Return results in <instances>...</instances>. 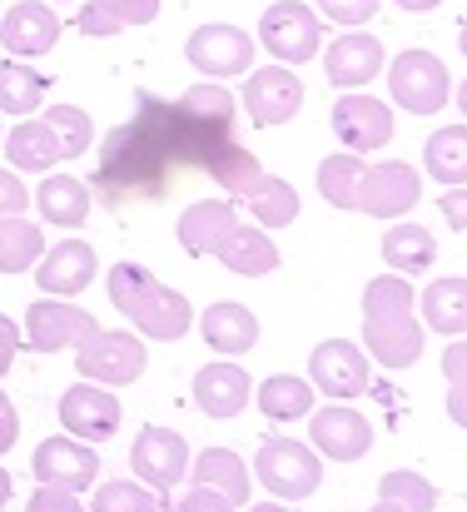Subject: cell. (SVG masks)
<instances>
[{
    "label": "cell",
    "mask_w": 467,
    "mask_h": 512,
    "mask_svg": "<svg viewBox=\"0 0 467 512\" xmlns=\"http://www.w3.org/2000/svg\"><path fill=\"white\" fill-rule=\"evenodd\" d=\"M30 468H35V483H40V488L90 493V488L100 483V453H95V443H80V438H70V433L45 438V443L35 448Z\"/></svg>",
    "instance_id": "cell-9"
},
{
    "label": "cell",
    "mask_w": 467,
    "mask_h": 512,
    "mask_svg": "<svg viewBox=\"0 0 467 512\" xmlns=\"http://www.w3.org/2000/svg\"><path fill=\"white\" fill-rule=\"evenodd\" d=\"M15 438H20V413H15V403L0 393V453H10Z\"/></svg>",
    "instance_id": "cell-49"
},
{
    "label": "cell",
    "mask_w": 467,
    "mask_h": 512,
    "mask_svg": "<svg viewBox=\"0 0 467 512\" xmlns=\"http://www.w3.org/2000/svg\"><path fill=\"white\" fill-rule=\"evenodd\" d=\"M25 204H30V189L20 184V174L0 170V219L5 214H25Z\"/></svg>",
    "instance_id": "cell-44"
},
{
    "label": "cell",
    "mask_w": 467,
    "mask_h": 512,
    "mask_svg": "<svg viewBox=\"0 0 467 512\" xmlns=\"http://www.w3.org/2000/svg\"><path fill=\"white\" fill-rule=\"evenodd\" d=\"M234 95L224 85H194L179 100H159L150 90H135V120L155 135L169 165L209 170L234 145Z\"/></svg>",
    "instance_id": "cell-1"
},
{
    "label": "cell",
    "mask_w": 467,
    "mask_h": 512,
    "mask_svg": "<svg viewBox=\"0 0 467 512\" xmlns=\"http://www.w3.org/2000/svg\"><path fill=\"white\" fill-rule=\"evenodd\" d=\"M433 259H438V244H433V234H428L423 224H393V229L383 234V264H388L393 274L413 279V274H423Z\"/></svg>",
    "instance_id": "cell-31"
},
{
    "label": "cell",
    "mask_w": 467,
    "mask_h": 512,
    "mask_svg": "<svg viewBox=\"0 0 467 512\" xmlns=\"http://www.w3.org/2000/svg\"><path fill=\"white\" fill-rule=\"evenodd\" d=\"M179 512H234V503L224 498V493H214V488H189L184 493V503H179Z\"/></svg>",
    "instance_id": "cell-45"
},
{
    "label": "cell",
    "mask_w": 467,
    "mask_h": 512,
    "mask_svg": "<svg viewBox=\"0 0 467 512\" xmlns=\"http://www.w3.org/2000/svg\"><path fill=\"white\" fill-rule=\"evenodd\" d=\"M438 209H443V219H448L453 229H467V184L443 189V194H438Z\"/></svg>",
    "instance_id": "cell-46"
},
{
    "label": "cell",
    "mask_w": 467,
    "mask_h": 512,
    "mask_svg": "<svg viewBox=\"0 0 467 512\" xmlns=\"http://www.w3.org/2000/svg\"><path fill=\"white\" fill-rule=\"evenodd\" d=\"M249 512H294V508H289V503H254Z\"/></svg>",
    "instance_id": "cell-53"
},
{
    "label": "cell",
    "mask_w": 467,
    "mask_h": 512,
    "mask_svg": "<svg viewBox=\"0 0 467 512\" xmlns=\"http://www.w3.org/2000/svg\"><path fill=\"white\" fill-rule=\"evenodd\" d=\"M45 125L55 130L65 160H80V155L95 145V125H90V115H85L80 105H45Z\"/></svg>",
    "instance_id": "cell-40"
},
{
    "label": "cell",
    "mask_w": 467,
    "mask_h": 512,
    "mask_svg": "<svg viewBox=\"0 0 467 512\" xmlns=\"http://www.w3.org/2000/svg\"><path fill=\"white\" fill-rule=\"evenodd\" d=\"M259 408H264V418H274V423H294V418L313 413V383H304L299 373H274V378H264V388H259Z\"/></svg>",
    "instance_id": "cell-35"
},
{
    "label": "cell",
    "mask_w": 467,
    "mask_h": 512,
    "mask_svg": "<svg viewBox=\"0 0 467 512\" xmlns=\"http://www.w3.org/2000/svg\"><path fill=\"white\" fill-rule=\"evenodd\" d=\"M448 418L467 428V383H448Z\"/></svg>",
    "instance_id": "cell-50"
},
{
    "label": "cell",
    "mask_w": 467,
    "mask_h": 512,
    "mask_svg": "<svg viewBox=\"0 0 467 512\" xmlns=\"http://www.w3.org/2000/svg\"><path fill=\"white\" fill-rule=\"evenodd\" d=\"M254 125H284L304 110V80L294 75V65H264V70H249L244 80V100H239Z\"/></svg>",
    "instance_id": "cell-17"
},
{
    "label": "cell",
    "mask_w": 467,
    "mask_h": 512,
    "mask_svg": "<svg viewBox=\"0 0 467 512\" xmlns=\"http://www.w3.org/2000/svg\"><path fill=\"white\" fill-rule=\"evenodd\" d=\"M333 135H338L343 150L373 155L393 140V105H383L373 95H358V90H343V100L333 105Z\"/></svg>",
    "instance_id": "cell-13"
},
{
    "label": "cell",
    "mask_w": 467,
    "mask_h": 512,
    "mask_svg": "<svg viewBox=\"0 0 467 512\" xmlns=\"http://www.w3.org/2000/svg\"><path fill=\"white\" fill-rule=\"evenodd\" d=\"M35 204H40V219H45V224L75 229V224H85V214H90V184L75 179V174H45L40 189H35Z\"/></svg>",
    "instance_id": "cell-27"
},
{
    "label": "cell",
    "mask_w": 467,
    "mask_h": 512,
    "mask_svg": "<svg viewBox=\"0 0 467 512\" xmlns=\"http://www.w3.org/2000/svg\"><path fill=\"white\" fill-rule=\"evenodd\" d=\"M95 269H100V259L85 239H60L55 249H45L35 259V284L50 299H75L95 284Z\"/></svg>",
    "instance_id": "cell-19"
},
{
    "label": "cell",
    "mask_w": 467,
    "mask_h": 512,
    "mask_svg": "<svg viewBox=\"0 0 467 512\" xmlns=\"http://www.w3.org/2000/svg\"><path fill=\"white\" fill-rule=\"evenodd\" d=\"M184 55H189V65H194L199 75H209V80H234V75H249V65H254V35H244L239 25L214 20V25H199V30L189 35Z\"/></svg>",
    "instance_id": "cell-10"
},
{
    "label": "cell",
    "mask_w": 467,
    "mask_h": 512,
    "mask_svg": "<svg viewBox=\"0 0 467 512\" xmlns=\"http://www.w3.org/2000/svg\"><path fill=\"white\" fill-rule=\"evenodd\" d=\"M239 224L234 214V199H199L179 214V244L194 254V259H214V249L224 244V234Z\"/></svg>",
    "instance_id": "cell-23"
},
{
    "label": "cell",
    "mask_w": 467,
    "mask_h": 512,
    "mask_svg": "<svg viewBox=\"0 0 467 512\" xmlns=\"http://www.w3.org/2000/svg\"><path fill=\"white\" fill-rule=\"evenodd\" d=\"M309 448L328 463H358L368 448H373V423L348 408V403H328L318 408L309 423Z\"/></svg>",
    "instance_id": "cell-14"
},
{
    "label": "cell",
    "mask_w": 467,
    "mask_h": 512,
    "mask_svg": "<svg viewBox=\"0 0 467 512\" xmlns=\"http://www.w3.org/2000/svg\"><path fill=\"white\" fill-rule=\"evenodd\" d=\"M55 40H60V15L45 0H20L0 15V45L15 60H35V55L55 50Z\"/></svg>",
    "instance_id": "cell-20"
},
{
    "label": "cell",
    "mask_w": 467,
    "mask_h": 512,
    "mask_svg": "<svg viewBox=\"0 0 467 512\" xmlns=\"http://www.w3.org/2000/svg\"><path fill=\"white\" fill-rule=\"evenodd\" d=\"M254 398V378L234 358H214L194 373V403L209 418H239Z\"/></svg>",
    "instance_id": "cell-21"
},
{
    "label": "cell",
    "mask_w": 467,
    "mask_h": 512,
    "mask_svg": "<svg viewBox=\"0 0 467 512\" xmlns=\"http://www.w3.org/2000/svg\"><path fill=\"white\" fill-rule=\"evenodd\" d=\"M25 512H85L80 493H65V488H35Z\"/></svg>",
    "instance_id": "cell-43"
},
{
    "label": "cell",
    "mask_w": 467,
    "mask_h": 512,
    "mask_svg": "<svg viewBox=\"0 0 467 512\" xmlns=\"http://www.w3.org/2000/svg\"><path fill=\"white\" fill-rule=\"evenodd\" d=\"M155 15H159V0H85L75 25H80V35L100 40V35H120L130 25H150Z\"/></svg>",
    "instance_id": "cell-28"
},
{
    "label": "cell",
    "mask_w": 467,
    "mask_h": 512,
    "mask_svg": "<svg viewBox=\"0 0 467 512\" xmlns=\"http://www.w3.org/2000/svg\"><path fill=\"white\" fill-rule=\"evenodd\" d=\"M164 179H169V155L155 135L130 120V125H115L105 135V150H100V165H95V189L110 209L120 204H135V199H159L164 194Z\"/></svg>",
    "instance_id": "cell-2"
},
{
    "label": "cell",
    "mask_w": 467,
    "mask_h": 512,
    "mask_svg": "<svg viewBox=\"0 0 467 512\" xmlns=\"http://www.w3.org/2000/svg\"><path fill=\"white\" fill-rule=\"evenodd\" d=\"M20 343H25V339H20V324L0 314V378L10 373V363H15V353H20Z\"/></svg>",
    "instance_id": "cell-47"
},
{
    "label": "cell",
    "mask_w": 467,
    "mask_h": 512,
    "mask_svg": "<svg viewBox=\"0 0 467 512\" xmlns=\"http://www.w3.org/2000/svg\"><path fill=\"white\" fill-rule=\"evenodd\" d=\"M313 5H318V15L333 20V25H363V20L378 10V0H313Z\"/></svg>",
    "instance_id": "cell-42"
},
{
    "label": "cell",
    "mask_w": 467,
    "mask_h": 512,
    "mask_svg": "<svg viewBox=\"0 0 467 512\" xmlns=\"http://www.w3.org/2000/svg\"><path fill=\"white\" fill-rule=\"evenodd\" d=\"M0 145L10 155V170L20 174H50L65 160V150H60V140L45 120H20L10 135H0Z\"/></svg>",
    "instance_id": "cell-26"
},
{
    "label": "cell",
    "mask_w": 467,
    "mask_h": 512,
    "mask_svg": "<svg viewBox=\"0 0 467 512\" xmlns=\"http://www.w3.org/2000/svg\"><path fill=\"white\" fill-rule=\"evenodd\" d=\"M388 90H393V105H403L413 115H438L453 95V80L433 50H403L388 65Z\"/></svg>",
    "instance_id": "cell-8"
},
{
    "label": "cell",
    "mask_w": 467,
    "mask_h": 512,
    "mask_svg": "<svg viewBox=\"0 0 467 512\" xmlns=\"http://www.w3.org/2000/svg\"><path fill=\"white\" fill-rule=\"evenodd\" d=\"M443 378H448V383H467V334H458V343H448V353H443Z\"/></svg>",
    "instance_id": "cell-48"
},
{
    "label": "cell",
    "mask_w": 467,
    "mask_h": 512,
    "mask_svg": "<svg viewBox=\"0 0 467 512\" xmlns=\"http://www.w3.org/2000/svg\"><path fill=\"white\" fill-rule=\"evenodd\" d=\"M120 398L115 388H100V383H75L60 393V423L70 438L80 443H110L120 433Z\"/></svg>",
    "instance_id": "cell-12"
},
{
    "label": "cell",
    "mask_w": 467,
    "mask_h": 512,
    "mask_svg": "<svg viewBox=\"0 0 467 512\" xmlns=\"http://www.w3.org/2000/svg\"><path fill=\"white\" fill-rule=\"evenodd\" d=\"M368 512H398V508L393 503H378V508H368Z\"/></svg>",
    "instance_id": "cell-56"
},
{
    "label": "cell",
    "mask_w": 467,
    "mask_h": 512,
    "mask_svg": "<svg viewBox=\"0 0 467 512\" xmlns=\"http://www.w3.org/2000/svg\"><path fill=\"white\" fill-rule=\"evenodd\" d=\"M40 254H45L40 224H30L25 214H5L0 219V274H25L35 269Z\"/></svg>",
    "instance_id": "cell-33"
},
{
    "label": "cell",
    "mask_w": 467,
    "mask_h": 512,
    "mask_svg": "<svg viewBox=\"0 0 467 512\" xmlns=\"http://www.w3.org/2000/svg\"><path fill=\"white\" fill-rule=\"evenodd\" d=\"M189 473H194L199 488L224 493L234 508L249 503V468H244V458L234 448H204L199 458H189Z\"/></svg>",
    "instance_id": "cell-29"
},
{
    "label": "cell",
    "mask_w": 467,
    "mask_h": 512,
    "mask_svg": "<svg viewBox=\"0 0 467 512\" xmlns=\"http://www.w3.org/2000/svg\"><path fill=\"white\" fill-rule=\"evenodd\" d=\"M150 363V348L135 329H95L90 339L75 348V368L85 383H100V388H125L145 373Z\"/></svg>",
    "instance_id": "cell-5"
},
{
    "label": "cell",
    "mask_w": 467,
    "mask_h": 512,
    "mask_svg": "<svg viewBox=\"0 0 467 512\" xmlns=\"http://www.w3.org/2000/svg\"><path fill=\"white\" fill-rule=\"evenodd\" d=\"M214 259H219L224 269L244 274V279H264V274L279 269V249H274V239H269L264 229H254V224H234V229L224 234V244L214 249Z\"/></svg>",
    "instance_id": "cell-25"
},
{
    "label": "cell",
    "mask_w": 467,
    "mask_h": 512,
    "mask_svg": "<svg viewBox=\"0 0 467 512\" xmlns=\"http://www.w3.org/2000/svg\"><path fill=\"white\" fill-rule=\"evenodd\" d=\"M244 204H249V214H254L264 229H284V224L299 219V194H294V184L279 179V174H264V179L244 194Z\"/></svg>",
    "instance_id": "cell-34"
},
{
    "label": "cell",
    "mask_w": 467,
    "mask_h": 512,
    "mask_svg": "<svg viewBox=\"0 0 467 512\" xmlns=\"http://www.w3.org/2000/svg\"><path fill=\"white\" fill-rule=\"evenodd\" d=\"M423 165L428 174L438 179V184H467V125H443L433 140H428V150H423Z\"/></svg>",
    "instance_id": "cell-37"
},
{
    "label": "cell",
    "mask_w": 467,
    "mask_h": 512,
    "mask_svg": "<svg viewBox=\"0 0 467 512\" xmlns=\"http://www.w3.org/2000/svg\"><path fill=\"white\" fill-rule=\"evenodd\" d=\"M130 468L140 473V483L150 488V493H169V488H179L184 483V468H189V443L174 433V428H140V438H135V448H130Z\"/></svg>",
    "instance_id": "cell-16"
},
{
    "label": "cell",
    "mask_w": 467,
    "mask_h": 512,
    "mask_svg": "<svg viewBox=\"0 0 467 512\" xmlns=\"http://www.w3.org/2000/svg\"><path fill=\"white\" fill-rule=\"evenodd\" d=\"M159 493H150L145 483H130V478H110L95 488V503L90 512H159Z\"/></svg>",
    "instance_id": "cell-41"
},
{
    "label": "cell",
    "mask_w": 467,
    "mask_h": 512,
    "mask_svg": "<svg viewBox=\"0 0 467 512\" xmlns=\"http://www.w3.org/2000/svg\"><path fill=\"white\" fill-rule=\"evenodd\" d=\"M363 343L383 368H413L423 358L418 294L403 274H378L363 289Z\"/></svg>",
    "instance_id": "cell-3"
},
{
    "label": "cell",
    "mask_w": 467,
    "mask_h": 512,
    "mask_svg": "<svg viewBox=\"0 0 467 512\" xmlns=\"http://www.w3.org/2000/svg\"><path fill=\"white\" fill-rule=\"evenodd\" d=\"M254 478L279 503H304L323 483V463H318V453L309 443H299V438H269L259 448V458H254Z\"/></svg>",
    "instance_id": "cell-6"
},
{
    "label": "cell",
    "mask_w": 467,
    "mask_h": 512,
    "mask_svg": "<svg viewBox=\"0 0 467 512\" xmlns=\"http://www.w3.org/2000/svg\"><path fill=\"white\" fill-rule=\"evenodd\" d=\"M458 110H463V120H467V80H463V90H458Z\"/></svg>",
    "instance_id": "cell-54"
},
{
    "label": "cell",
    "mask_w": 467,
    "mask_h": 512,
    "mask_svg": "<svg viewBox=\"0 0 467 512\" xmlns=\"http://www.w3.org/2000/svg\"><path fill=\"white\" fill-rule=\"evenodd\" d=\"M423 199V179L413 165L403 160H383V165H368L363 184H358V209L373 214V219H403L413 204Z\"/></svg>",
    "instance_id": "cell-18"
},
{
    "label": "cell",
    "mask_w": 467,
    "mask_h": 512,
    "mask_svg": "<svg viewBox=\"0 0 467 512\" xmlns=\"http://www.w3.org/2000/svg\"><path fill=\"white\" fill-rule=\"evenodd\" d=\"M398 5H403V10H413V15H423V10H438L443 0H398Z\"/></svg>",
    "instance_id": "cell-51"
},
{
    "label": "cell",
    "mask_w": 467,
    "mask_h": 512,
    "mask_svg": "<svg viewBox=\"0 0 467 512\" xmlns=\"http://www.w3.org/2000/svg\"><path fill=\"white\" fill-rule=\"evenodd\" d=\"M423 324L443 339L467 334V279H433L423 289Z\"/></svg>",
    "instance_id": "cell-30"
},
{
    "label": "cell",
    "mask_w": 467,
    "mask_h": 512,
    "mask_svg": "<svg viewBox=\"0 0 467 512\" xmlns=\"http://www.w3.org/2000/svg\"><path fill=\"white\" fill-rule=\"evenodd\" d=\"M105 284H110V304L135 324V334H140V339L169 343V339H184V334H189V324H194L189 299H184L179 289L159 284L145 264L125 259V264H115V269H110V279H105Z\"/></svg>",
    "instance_id": "cell-4"
},
{
    "label": "cell",
    "mask_w": 467,
    "mask_h": 512,
    "mask_svg": "<svg viewBox=\"0 0 467 512\" xmlns=\"http://www.w3.org/2000/svg\"><path fill=\"white\" fill-rule=\"evenodd\" d=\"M323 70L338 90H363L368 80L383 75V40L368 35V30H343L328 55H323Z\"/></svg>",
    "instance_id": "cell-22"
},
{
    "label": "cell",
    "mask_w": 467,
    "mask_h": 512,
    "mask_svg": "<svg viewBox=\"0 0 467 512\" xmlns=\"http://www.w3.org/2000/svg\"><path fill=\"white\" fill-rule=\"evenodd\" d=\"M259 40L279 65H309L323 50V15L304 0H274L259 20Z\"/></svg>",
    "instance_id": "cell-7"
},
{
    "label": "cell",
    "mask_w": 467,
    "mask_h": 512,
    "mask_svg": "<svg viewBox=\"0 0 467 512\" xmlns=\"http://www.w3.org/2000/svg\"><path fill=\"white\" fill-rule=\"evenodd\" d=\"M10 488H15V483H10V473H5V468H0V508H5V503H10Z\"/></svg>",
    "instance_id": "cell-52"
},
{
    "label": "cell",
    "mask_w": 467,
    "mask_h": 512,
    "mask_svg": "<svg viewBox=\"0 0 467 512\" xmlns=\"http://www.w3.org/2000/svg\"><path fill=\"white\" fill-rule=\"evenodd\" d=\"M378 503H393L398 512H433L438 508V488L413 468H393L378 483Z\"/></svg>",
    "instance_id": "cell-38"
},
{
    "label": "cell",
    "mask_w": 467,
    "mask_h": 512,
    "mask_svg": "<svg viewBox=\"0 0 467 512\" xmlns=\"http://www.w3.org/2000/svg\"><path fill=\"white\" fill-rule=\"evenodd\" d=\"M100 324H95V314H85L80 304H65V299H40V304H30L25 309V348H35V353H60V348H80V343L90 339Z\"/></svg>",
    "instance_id": "cell-11"
},
{
    "label": "cell",
    "mask_w": 467,
    "mask_h": 512,
    "mask_svg": "<svg viewBox=\"0 0 467 512\" xmlns=\"http://www.w3.org/2000/svg\"><path fill=\"white\" fill-rule=\"evenodd\" d=\"M363 155L353 150H338L318 165V194L333 204V209H358V184H363Z\"/></svg>",
    "instance_id": "cell-36"
},
{
    "label": "cell",
    "mask_w": 467,
    "mask_h": 512,
    "mask_svg": "<svg viewBox=\"0 0 467 512\" xmlns=\"http://www.w3.org/2000/svg\"><path fill=\"white\" fill-rule=\"evenodd\" d=\"M204 174H209L214 184H224V194H229V199H244V194H249V189L264 179L259 160H254V155H249L239 140H234V145H229V150H224V155H219V160H214Z\"/></svg>",
    "instance_id": "cell-39"
},
{
    "label": "cell",
    "mask_w": 467,
    "mask_h": 512,
    "mask_svg": "<svg viewBox=\"0 0 467 512\" xmlns=\"http://www.w3.org/2000/svg\"><path fill=\"white\" fill-rule=\"evenodd\" d=\"M309 383L323 388L333 403H348L358 393H368L373 373H368V353L348 339H323L309 358Z\"/></svg>",
    "instance_id": "cell-15"
},
{
    "label": "cell",
    "mask_w": 467,
    "mask_h": 512,
    "mask_svg": "<svg viewBox=\"0 0 467 512\" xmlns=\"http://www.w3.org/2000/svg\"><path fill=\"white\" fill-rule=\"evenodd\" d=\"M45 105V75L30 70L25 60H5L0 65V115L30 120Z\"/></svg>",
    "instance_id": "cell-32"
},
{
    "label": "cell",
    "mask_w": 467,
    "mask_h": 512,
    "mask_svg": "<svg viewBox=\"0 0 467 512\" xmlns=\"http://www.w3.org/2000/svg\"><path fill=\"white\" fill-rule=\"evenodd\" d=\"M199 329H204V343H209L219 358H239V353H249V348L259 343V319H254V309H244V304H234V299L209 304L204 319H199Z\"/></svg>",
    "instance_id": "cell-24"
},
{
    "label": "cell",
    "mask_w": 467,
    "mask_h": 512,
    "mask_svg": "<svg viewBox=\"0 0 467 512\" xmlns=\"http://www.w3.org/2000/svg\"><path fill=\"white\" fill-rule=\"evenodd\" d=\"M458 45H463V55H467V25H463V30H458Z\"/></svg>",
    "instance_id": "cell-55"
}]
</instances>
